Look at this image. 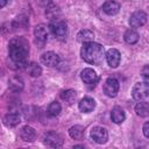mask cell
<instances>
[{"instance_id": "1", "label": "cell", "mask_w": 149, "mask_h": 149, "mask_svg": "<svg viewBox=\"0 0 149 149\" xmlns=\"http://www.w3.org/2000/svg\"><path fill=\"white\" fill-rule=\"evenodd\" d=\"M9 57L16 65H27V57L29 55V44L24 37H15L10 40L9 47Z\"/></svg>"}, {"instance_id": "2", "label": "cell", "mask_w": 149, "mask_h": 149, "mask_svg": "<svg viewBox=\"0 0 149 149\" xmlns=\"http://www.w3.org/2000/svg\"><path fill=\"white\" fill-rule=\"evenodd\" d=\"M104 47L99 43L95 42H87V43H83L81 50H80V56L81 58L88 63V64H100L102 62L104 58Z\"/></svg>"}, {"instance_id": "3", "label": "cell", "mask_w": 149, "mask_h": 149, "mask_svg": "<svg viewBox=\"0 0 149 149\" xmlns=\"http://www.w3.org/2000/svg\"><path fill=\"white\" fill-rule=\"evenodd\" d=\"M49 28H50L52 35L58 40H64L68 36V24L62 20H58V19L54 20L50 23Z\"/></svg>"}, {"instance_id": "4", "label": "cell", "mask_w": 149, "mask_h": 149, "mask_svg": "<svg viewBox=\"0 0 149 149\" xmlns=\"http://www.w3.org/2000/svg\"><path fill=\"white\" fill-rule=\"evenodd\" d=\"M132 95L137 101H141V100L146 99L149 95V85L144 81L136 83L134 85L133 90H132Z\"/></svg>"}, {"instance_id": "5", "label": "cell", "mask_w": 149, "mask_h": 149, "mask_svg": "<svg viewBox=\"0 0 149 149\" xmlns=\"http://www.w3.org/2000/svg\"><path fill=\"white\" fill-rule=\"evenodd\" d=\"M90 135L93 139V141L97 142V143H99V144L106 143L107 142V139H108V133H107L106 128L100 127V126L93 127L91 129V132H90Z\"/></svg>"}, {"instance_id": "6", "label": "cell", "mask_w": 149, "mask_h": 149, "mask_svg": "<svg viewBox=\"0 0 149 149\" xmlns=\"http://www.w3.org/2000/svg\"><path fill=\"white\" fill-rule=\"evenodd\" d=\"M119 88H120V84L118 81V79L111 77V78H107L105 84H104V92L107 97H111V98H114L118 92H119Z\"/></svg>"}, {"instance_id": "7", "label": "cell", "mask_w": 149, "mask_h": 149, "mask_svg": "<svg viewBox=\"0 0 149 149\" xmlns=\"http://www.w3.org/2000/svg\"><path fill=\"white\" fill-rule=\"evenodd\" d=\"M80 78L81 80L87 84V85H95L99 81V76L98 73L91 69V68H85L81 72H80Z\"/></svg>"}, {"instance_id": "8", "label": "cell", "mask_w": 149, "mask_h": 149, "mask_svg": "<svg viewBox=\"0 0 149 149\" xmlns=\"http://www.w3.org/2000/svg\"><path fill=\"white\" fill-rule=\"evenodd\" d=\"M43 140H44V144H47L48 147H51V148H59L63 144V137L55 132L47 133L44 135Z\"/></svg>"}, {"instance_id": "9", "label": "cell", "mask_w": 149, "mask_h": 149, "mask_svg": "<svg viewBox=\"0 0 149 149\" xmlns=\"http://www.w3.org/2000/svg\"><path fill=\"white\" fill-rule=\"evenodd\" d=\"M147 22V14L143 10H137L134 12L130 17H129V24L133 28H139L142 27L144 23Z\"/></svg>"}, {"instance_id": "10", "label": "cell", "mask_w": 149, "mask_h": 149, "mask_svg": "<svg viewBox=\"0 0 149 149\" xmlns=\"http://www.w3.org/2000/svg\"><path fill=\"white\" fill-rule=\"evenodd\" d=\"M34 35H35V40H36V43L43 45L47 41H48V27L43 23L41 24H37L34 29Z\"/></svg>"}, {"instance_id": "11", "label": "cell", "mask_w": 149, "mask_h": 149, "mask_svg": "<svg viewBox=\"0 0 149 149\" xmlns=\"http://www.w3.org/2000/svg\"><path fill=\"white\" fill-rule=\"evenodd\" d=\"M41 62L49 66V68H54V66H57L58 63H59V56L54 52V51H47L44 52L42 56H41Z\"/></svg>"}, {"instance_id": "12", "label": "cell", "mask_w": 149, "mask_h": 149, "mask_svg": "<svg viewBox=\"0 0 149 149\" xmlns=\"http://www.w3.org/2000/svg\"><path fill=\"white\" fill-rule=\"evenodd\" d=\"M106 61H107V63H108V65L111 68H116L120 64V61H121L120 52L116 49L107 50V52H106Z\"/></svg>"}, {"instance_id": "13", "label": "cell", "mask_w": 149, "mask_h": 149, "mask_svg": "<svg viewBox=\"0 0 149 149\" xmlns=\"http://www.w3.org/2000/svg\"><path fill=\"white\" fill-rule=\"evenodd\" d=\"M80 112L83 113H90L94 109L95 107V101L93 98H90V97H85L83 98L80 101H79V105H78Z\"/></svg>"}, {"instance_id": "14", "label": "cell", "mask_w": 149, "mask_h": 149, "mask_svg": "<svg viewBox=\"0 0 149 149\" xmlns=\"http://www.w3.org/2000/svg\"><path fill=\"white\" fill-rule=\"evenodd\" d=\"M102 10L107 15H115L120 10V3L113 0H108L102 5Z\"/></svg>"}, {"instance_id": "15", "label": "cell", "mask_w": 149, "mask_h": 149, "mask_svg": "<svg viewBox=\"0 0 149 149\" xmlns=\"http://www.w3.org/2000/svg\"><path fill=\"white\" fill-rule=\"evenodd\" d=\"M20 136L23 141L26 142H33L36 137V132L33 127L30 126H24L21 128V132H20Z\"/></svg>"}, {"instance_id": "16", "label": "cell", "mask_w": 149, "mask_h": 149, "mask_svg": "<svg viewBox=\"0 0 149 149\" xmlns=\"http://www.w3.org/2000/svg\"><path fill=\"white\" fill-rule=\"evenodd\" d=\"M111 119L114 123H122L126 119V114H125V111L121 108V107H114L111 112Z\"/></svg>"}, {"instance_id": "17", "label": "cell", "mask_w": 149, "mask_h": 149, "mask_svg": "<svg viewBox=\"0 0 149 149\" xmlns=\"http://www.w3.org/2000/svg\"><path fill=\"white\" fill-rule=\"evenodd\" d=\"M93 38H94V34H93V31L90 30V29H83V30H80V31L78 33V35H77V40H78V42H80V43L92 42Z\"/></svg>"}, {"instance_id": "18", "label": "cell", "mask_w": 149, "mask_h": 149, "mask_svg": "<svg viewBox=\"0 0 149 149\" xmlns=\"http://www.w3.org/2000/svg\"><path fill=\"white\" fill-rule=\"evenodd\" d=\"M3 122L8 127H15L21 122V118H20L19 113H8L3 118Z\"/></svg>"}, {"instance_id": "19", "label": "cell", "mask_w": 149, "mask_h": 149, "mask_svg": "<svg viewBox=\"0 0 149 149\" xmlns=\"http://www.w3.org/2000/svg\"><path fill=\"white\" fill-rule=\"evenodd\" d=\"M8 87L14 92H20L23 88V80L20 77L14 76L8 80Z\"/></svg>"}, {"instance_id": "20", "label": "cell", "mask_w": 149, "mask_h": 149, "mask_svg": "<svg viewBox=\"0 0 149 149\" xmlns=\"http://www.w3.org/2000/svg\"><path fill=\"white\" fill-rule=\"evenodd\" d=\"M123 38H125L126 43L135 44V43H137V41L140 38V35L137 34V31L135 29H128V30H126V33L123 35Z\"/></svg>"}, {"instance_id": "21", "label": "cell", "mask_w": 149, "mask_h": 149, "mask_svg": "<svg viewBox=\"0 0 149 149\" xmlns=\"http://www.w3.org/2000/svg\"><path fill=\"white\" fill-rule=\"evenodd\" d=\"M135 112L141 118L149 116V104L148 102H144V101L137 102L136 106H135Z\"/></svg>"}, {"instance_id": "22", "label": "cell", "mask_w": 149, "mask_h": 149, "mask_svg": "<svg viewBox=\"0 0 149 149\" xmlns=\"http://www.w3.org/2000/svg\"><path fill=\"white\" fill-rule=\"evenodd\" d=\"M61 98L65 102H68L69 105H71V104L74 102V100L77 98V92L74 90H65V91H63L61 93Z\"/></svg>"}, {"instance_id": "23", "label": "cell", "mask_w": 149, "mask_h": 149, "mask_svg": "<svg viewBox=\"0 0 149 149\" xmlns=\"http://www.w3.org/2000/svg\"><path fill=\"white\" fill-rule=\"evenodd\" d=\"M69 135H70L72 139H74V140H80V139H83V136H84V128H83L81 126H78V125L72 126V127L69 129Z\"/></svg>"}, {"instance_id": "24", "label": "cell", "mask_w": 149, "mask_h": 149, "mask_svg": "<svg viewBox=\"0 0 149 149\" xmlns=\"http://www.w3.org/2000/svg\"><path fill=\"white\" fill-rule=\"evenodd\" d=\"M27 72L31 76V77H40L41 73H42V69L38 64L36 63H29L27 64Z\"/></svg>"}, {"instance_id": "25", "label": "cell", "mask_w": 149, "mask_h": 149, "mask_svg": "<svg viewBox=\"0 0 149 149\" xmlns=\"http://www.w3.org/2000/svg\"><path fill=\"white\" fill-rule=\"evenodd\" d=\"M61 109H62V107H61L59 102L52 101V102L49 105V107H48V114H49L50 116H57V115L61 113Z\"/></svg>"}, {"instance_id": "26", "label": "cell", "mask_w": 149, "mask_h": 149, "mask_svg": "<svg viewBox=\"0 0 149 149\" xmlns=\"http://www.w3.org/2000/svg\"><path fill=\"white\" fill-rule=\"evenodd\" d=\"M141 74H142L143 81H144V83H147V84L149 85V64H148V65H144V66H143V69H142V72H141Z\"/></svg>"}, {"instance_id": "27", "label": "cell", "mask_w": 149, "mask_h": 149, "mask_svg": "<svg viewBox=\"0 0 149 149\" xmlns=\"http://www.w3.org/2000/svg\"><path fill=\"white\" fill-rule=\"evenodd\" d=\"M142 132H143V135H144L146 137H148V139H149V121H148V122H146V123L143 125Z\"/></svg>"}, {"instance_id": "28", "label": "cell", "mask_w": 149, "mask_h": 149, "mask_svg": "<svg viewBox=\"0 0 149 149\" xmlns=\"http://www.w3.org/2000/svg\"><path fill=\"white\" fill-rule=\"evenodd\" d=\"M6 3H7V0H0V6L1 7H5Z\"/></svg>"}]
</instances>
